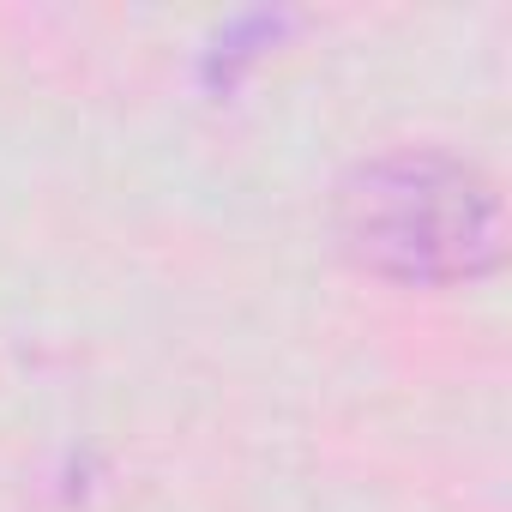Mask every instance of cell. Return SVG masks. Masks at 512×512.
Wrapping results in <instances>:
<instances>
[{
  "instance_id": "cell-1",
  "label": "cell",
  "mask_w": 512,
  "mask_h": 512,
  "mask_svg": "<svg viewBox=\"0 0 512 512\" xmlns=\"http://www.w3.org/2000/svg\"><path fill=\"white\" fill-rule=\"evenodd\" d=\"M338 241L386 284H470L488 278L506 253L500 187L452 151H386L344 175Z\"/></svg>"
}]
</instances>
